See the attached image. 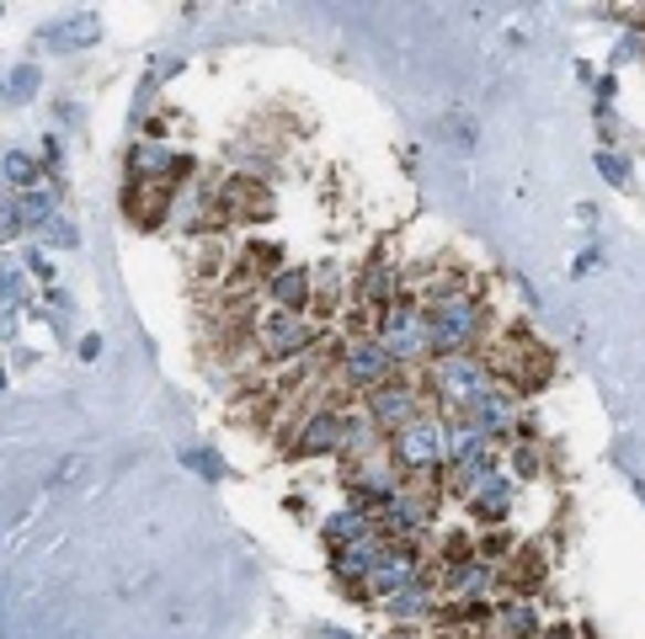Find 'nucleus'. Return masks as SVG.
<instances>
[{"mask_svg":"<svg viewBox=\"0 0 645 639\" xmlns=\"http://www.w3.org/2000/svg\"><path fill=\"white\" fill-rule=\"evenodd\" d=\"M427 384H432V395H437V405L454 416V411H469L475 400L491 390L496 379H491V368L480 363V358H469V352H454V358H432V373H427Z\"/></svg>","mask_w":645,"mask_h":639,"instance_id":"nucleus-1","label":"nucleus"},{"mask_svg":"<svg viewBox=\"0 0 645 639\" xmlns=\"http://www.w3.org/2000/svg\"><path fill=\"white\" fill-rule=\"evenodd\" d=\"M480 331V305L464 299V294H448L427 309V341L432 358H454V352H469V341Z\"/></svg>","mask_w":645,"mask_h":639,"instance_id":"nucleus-2","label":"nucleus"},{"mask_svg":"<svg viewBox=\"0 0 645 639\" xmlns=\"http://www.w3.org/2000/svg\"><path fill=\"white\" fill-rule=\"evenodd\" d=\"M379 347L400 363H422L432 358V341H427V309L416 305H390L384 320H379Z\"/></svg>","mask_w":645,"mask_h":639,"instance_id":"nucleus-3","label":"nucleus"},{"mask_svg":"<svg viewBox=\"0 0 645 639\" xmlns=\"http://www.w3.org/2000/svg\"><path fill=\"white\" fill-rule=\"evenodd\" d=\"M395 469H405V475H427V469H437L443 458H448V426L432 422V416H416L411 426H400L395 432Z\"/></svg>","mask_w":645,"mask_h":639,"instance_id":"nucleus-4","label":"nucleus"},{"mask_svg":"<svg viewBox=\"0 0 645 639\" xmlns=\"http://www.w3.org/2000/svg\"><path fill=\"white\" fill-rule=\"evenodd\" d=\"M341 379H347L352 390H379V384L395 379V358L379 347V336H358V341H347V352H341Z\"/></svg>","mask_w":645,"mask_h":639,"instance_id":"nucleus-5","label":"nucleus"},{"mask_svg":"<svg viewBox=\"0 0 645 639\" xmlns=\"http://www.w3.org/2000/svg\"><path fill=\"white\" fill-rule=\"evenodd\" d=\"M373 522L384 528L379 539H416V533H427V522H432V501L422 496V490H405L400 486L379 512H373Z\"/></svg>","mask_w":645,"mask_h":639,"instance_id":"nucleus-6","label":"nucleus"},{"mask_svg":"<svg viewBox=\"0 0 645 639\" xmlns=\"http://www.w3.org/2000/svg\"><path fill=\"white\" fill-rule=\"evenodd\" d=\"M422 395H416V384L411 379H390V384H379L369 390V422L384 426V432H400V426H411L422 411Z\"/></svg>","mask_w":645,"mask_h":639,"instance_id":"nucleus-7","label":"nucleus"},{"mask_svg":"<svg viewBox=\"0 0 645 639\" xmlns=\"http://www.w3.org/2000/svg\"><path fill=\"white\" fill-rule=\"evenodd\" d=\"M256 336H262V347L273 352V358H294V352H305L315 331L305 326V315H294V309H267L262 320H256Z\"/></svg>","mask_w":645,"mask_h":639,"instance_id":"nucleus-8","label":"nucleus"},{"mask_svg":"<svg viewBox=\"0 0 645 639\" xmlns=\"http://www.w3.org/2000/svg\"><path fill=\"white\" fill-rule=\"evenodd\" d=\"M422 581V565H416V549H384V560L373 565V576H369V592L373 597H400L405 586H416Z\"/></svg>","mask_w":645,"mask_h":639,"instance_id":"nucleus-9","label":"nucleus"},{"mask_svg":"<svg viewBox=\"0 0 645 639\" xmlns=\"http://www.w3.org/2000/svg\"><path fill=\"white\" fill-rule=\"evenodd\" d=\"M464 422L475 426V432H486V437H501V432H512V422H518V405H512V395H507V390H486V395L475 400V405H469V411H464Z\"/></svg>","mask_w":645,"mask_h":639,"instance_id":"nucleus-10","label":"nucleus"},{"mask_svg":"<svg viewBox=\"0 0 645 639\" xmlns=\"http://www.w3.org/2000/svg\"><path fill=\"white\" fill-rule=\"evenodd\" d=\"M512 496H518V486H512V480H507V475H501V469H491V475H486V480H480V486L469 490V496H464V501H469V507H475V518L496 522V518H507V512H512Z\"/></svg>","mask_w":645,"mask_h":639,"instance_id":"nucleus-11","label":"nucleus"},{"mask_svg":"<svg viewBox=\"0 0 645 639\" xmlns=\"http://www.w3.org/2000/svg\"><path fill=\"white\" fill-rule=\"evenodd\" d=\"M379 560H384V539L369 533V539H358V544H341L337 554H331V571H337L341 581H358V576H373Z\"/></svg>","mask_w":645,"mask_h":639,"instance_id":"nucleus-12","label":"nucleus"},{"mask_svg":"<svg viewBox=\"0 0 645 639\" xmlns=\"http://www.w3.org/2000/svg\"><path fill=\"white\" fill-rule=\"evenodd\" d=\"M341 432H347L341 411H315L309 426L299 432V448L294 454H341Z\"/></svg>","mask_w":645,"mask_h":639,"instance_id":"nucleus-13","label":"nucleus"},{"mask_svg":"<svg viewBox=\"0 0 645 639\" xmlns=\"http://www.w3.org/2000/svg\"><path fill=\"white\" fill-rule=\"evenodd\" d=\"M320 533H326V544H331V549L358 544V539H369V533H373V518L363 512V507H347V512H331Z\"/></svg>","mask_w":645,"mask_h":639,"instance_id":"nucleus-14","label":"nucleus"},{"mask_svg":"<svg viewBox=\"0 0 645 639\" xmlns=\"http://www.w3.org/2000/svg\"><path fill=\"white\" fill-rule=\"evenodd\" d=\"M60 209V192L54 187H32V192H17V224L22 230H43Z\"/></svg>","mask_w":645,"mask_h":639,"instance_id":"nucleus-15","label":"nucleus"},{"mask_svg":"<svg viewBox=\"0 0 645 639\" xmlns=\"http://www.w3.org/2000/svg\"><path fill=\"white\" fill-rule=\"evenodd\" d=\"M486 454H496L491 437H486V432H475V426L459 416L454 432H448V458H443V464H469V458H486Z\"/></svg>","mask_w":645,"mask_h":639,"instance_id":"nucleus-16","label":"nucleus"},{"mask_svg":"<svg viewBox=\"0 0 645 639\" xmlns=\"http://www.w3.org/2000/svg\"><path fill=\"white\" fill-rule=\"evenodd\" d=\"M102 38V22H96L92 11H81V17H64L60 28H49V43L54 49H86Z\"/></svg>","mask_w":645,"mask_h":639,"instance_id":"nucleus-17","label":"nucleus"},{"mask_svg":"<svg viewBox=\"0 0 645 639\" xmlns=\"http://www.w3.org/2000/svg\"><path fill=\"white\" fill-rule=\"evenodd\" d=\"M187 160L166 150V145H139L134 150V182H150V177H171V171H182Z\"/></svg>","mask_w":645,"mask_h":639,"instance_id":"nucleus-18","label":"nucleus"},{"mask_svg":"<svg viewBox=\"0 0 645 639\" xmlns=\"http://www.w3.org/2000/svg\"><path fill=\"white\" fill-rule=\"evenodd\" d=\"M491 586V565L486 560H459V565H448V592L454 597H480Z\"/></svg>","mask_w":645,"mask_h":639,"instance_id":"nucleus-19","label":"nucleus"},{"mask_svg":"<svg viewBox=\"0 0 645 639\" xmlns=\"http://www.w3.org/2000/svg\"><path fill=\"white\" fill-rule=\"evenodd\" d=\"M267 288H273L277 309H294V315H299V309H305V299H309V277H305V273H294V267L273 273V283H267Z\"/></svg>","mask_w":645,"mask_h":639,"instance_id":"nucleus-20","label":"nucleus"},{"mask_svg":"<svg viewBox=\"0 0 645 639\" xmlns=\"http://www.w3.org/2000/svg\"><path fill=\"white\" fill-rule=\"evenodd\" d=\"M0 177L17 187V192H32V182H38V160H32L28 150H6L0 155Z\"/></svg>","mask_w":645,"mask_h":639,"instance_id":"nucleus-21","label":"nucleus"},{"mask_svg":"<svg viewBox=\"0 0 645 639\" xmlns=\"http://www.w3.org/2000/svg\"><path fill=\"white\" fill-rule=\"evenodd\" d=\"M496 635L501 639H533L539 635V618H533V608H501L496 613Z\"/></svg>","mask_w":645,"mask_h":639,"instance_id":"nucleus-22","label":"nucleus"},{"mask_svg":"<svg viewBox=\"0 0 645 639\" xmlns=\"http://www.w3.org/2000/svg\"><path fill=\"white\" fill-rule=\"evenodd\" d=\"M427 608H432V597H427V586L416 581V586H405L400 597H390V613L395 618H427Z\"/></svg>","mask_w":645,"mask_h":639,"instance_id":"nucleus-23","label":"nucleus"},{"mask_svg":"<svg viewBox=\"0 0 645 639\" xmlns=\"http://www.w3.org/2000/svg\"><path fill=\"white\" fill-rule=\"evenodd\" d=\"M0 299H11V305L22 299V267H17L6 251H0Z\"/></svg>","mask_w":645,"mask_h":639,"instance_id":"nucleus-24","label":"nucleus"},{"mask_svg":"<svg viewBox=\"0 0 645 639\" xmlns=\"http://www.w3.org/2000/svg\"><path fill=\"white\" fill-rule=\"evenodd\" d=\"M43 241H49V245H70V251H75V245H81V235H75V219H60V213H54V219L43 224Z\"/></svg>","mask_w":645,"mask_h":639,"instance_id":"nucleus-25","label":"nucleus"},{"mask_svg":"<svg viewBox=\"0 0 645 639\" xmlns=\"http://www.w3.org/2000/svg\"><path fill=\"white\" fill-rule=\"evenodd\" d=\"M598 171H603V182H614V187H630V160H618V155L598 150Z\"/></svg>","mask_w":645,"mask_h":639,"instance_id":"nucleus-26","label":"nucleus"},{"mask_svg":"<svg viewBox=\"0 0 645 639\" xmlns=\"http://www.w3.org/2000/svg\"><path fill=\"white\" fill-rule=\"evenodd\" d=\"M182 464H187V469H198V475H209V480H219V475H224V464H219L209 448H187Z\"/></svg>","mask_w":645,"mask_h":639,"instance_id":"nucleus-27","label":"nucleus"},{"mask_svg":"<svg viewBox=\"0 0 645 639\" xmlns=\"http://www.w3.org/2000/svg\"><path fill=\"white\" fill-rule=\"evenodd\" d=\"M11 336H17V305L0 299V341H11Z\"/></svg>","mask_w":645,"mask_h":639,"instance_id":"nucleus-28","label":"nucleus"},{"mask_svg":"<svg viewBox=\"0 0 645 639\" xmlns=\"http://www.w3.org/2000/svg\"><path fill=\"white\" fill-rule=\"evenodd\" d=\"M28 267L43 277V283H54V267H49V256H43V251H28Z\"/></svg>","mask_w":645,"mask_h":639,"instance_id":"nucleus-29","label":"nucleus"},{"mask_svg":"<svg viewBox=\"0 0 645 639\" xmlns=\"http://www.w3.org/2000/svg\"><path fill=\"white\" fill-rule=\"evenodd\" d=\"M38 86V70H17V92H32Z\"/></svg>","mask_w":645,"mask_h":639,"instance_id":"nucleus-30","label":"nucleus"},{"mask_svg":"<svg viewBox=\"0 0 645 639\" xmlns=\"http://www.w3.org/2000/svg\"><path fill=\"white\" fill-rule=\"evenodd\" d=\"M326 639H352V635H341V629H326Z\"/></svg>","mask_w":645,"mask_h":639,"instance_id":"nucleus-31","label":"nucleus"},{"mask_svg":"<svg viewBox=\"0 0 645 639\" xmlns=\"http://www.w3.org/2000/svg\"><path fill=\"white\" fill-rule=\"evenodd\" d=\"M0 384H6V373H0Z\"/></svg>","mask_w":645,"mask_h":639,"instance_id":"nucleus-32","label":"nucleus"}]
</instances>
